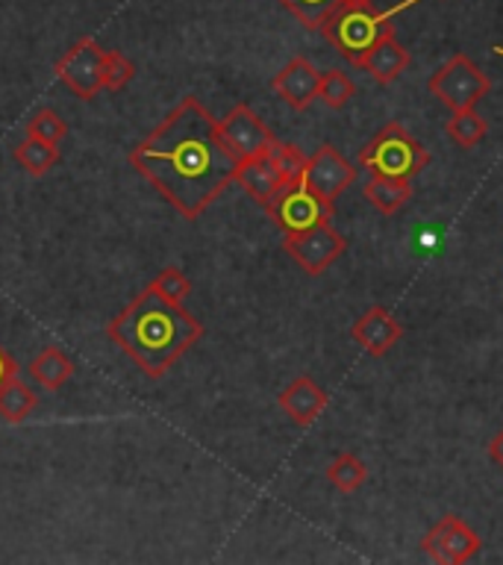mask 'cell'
<instances>
[{
    "instance_id": "14",
    "label": "cell",
    "mask_w": 503,
    "mask_h": 565,
    "mask_svg": "<svg viewBox=\"0 0 503 565\" xmlns=\"http://www.w3.org/2000/svg\"><path fill=\"white\" fill-rule=\"evenodd\" d=\"M404 335V327L397 324L386 307H371L365 316L351 327V339L371 356H383L388 348H395Z\"/></svg>"
},
{
    "instance_id": "11",
    "label": "cell",
    "mask_w": 503,
    "mask_h": 565,
    "mask_svg": "<svg viewBox=\"0 0 503 565\" xmlns=\"http://www.w3.org/2000/svg\"><path fill=\"white\" fill-rule=\"evenodd\" d=\"M480 547H483L480 536L459 515H441L432 524L430 533L421 539L424 554L445 565L468 563V559H474L480 554Z\"/></svg>"
},
{
    "instance_id": "4",
    "label": "cell",
    "mask_w": 503,
    "mask_h": 565,
    "mask_svg": "<svg viewBox=\"0 0 503 565\" xmlns=\"http://www.w3.org/2000/svg\"><path fill=\"white\" fill-rule=\"evenodd\" d=\"M303 168H307V157L295 145L277 141L268 153H259L254 159H242L236 166V180L233 183L242 185L263 210H268V203L286 185L303 177Z\"/></svg>"
},
{
    "instance_id": "7",
    "label": "cell",
    "mask_w": 503,
    "mask_h": 565,
    "mask_svg": "<svg viewBox=\"0 0 503 565\" xmlns=\"http://www.w3.org/2000/svg\"><path fill=\"white\" fill-rule=\"evenodd\" d=\"M268 215L274 218V224L289 236V233H300V230L315 227V224H324V221L333 218V203L318 198L303 177L289 183L282 189L271 203H268Z\"/></svg>"
},
{
    "instance_id": "2",
    "label": "cell",
    "mask_w": 503,
    "mask_h": 565,
    "mask_svg": "<svg viewBox=\"0 0 503 565\" xmlns=\"http://www.w3.org/2000/svg\"><path fill=\"white\" fill-rule=\"evenodd\" d=\"M106 335L139 365L148 377H162L194 342H201L203 324L183 309L171 303L153 286H145L141 295L127 303L109 321Z\"/></svg>"
},
{
    "instance_id": "20",
    "label": "cell",
    "mask_w": 503,
    "mask_h": 565,
    "mask_svg": "<svg viewBox=\"0 0 503 565\" xmlns=\"http://www.w3.org/2000/svg\"><path fill=\"white\" fill-rule=\"evenodd\" d=\"M35 406H39V397L26 383L21 380H7L3 386H0V418L9 424H21L26 415L33 413Z\"/></svg>"
},
{
    "instance_id": "25",
    "label": "cell",
    "mask_w": 503,
    "mask_h": 565,
    "mask_svg": "<svg viewBox=\"0 0 503 565\" xmlns=\"http://www.w3.org/2000/svg\"><path fill=\"white\" fill-rule=\"evenodd\" d=\"M65 121H62V115L51 106H44L39 113L30 115V121H26V136H35V139L51 141V145H60L65 139Z\"/></svg>"
},
{
    "instance_id": "6",
    "label": "cell",
    "mask_w": 503,
    "mask_h": 565,
    "mask_svg": "<svg viewBox=\"0 0 503 565\" xmlns=\"http://www.w3.org/2000/svg\"><path fill=\"white\" fill-rule=\"evenodd\" d=\"M427 88H430L432 97H439L441 104L448 106L450 113H459V109H474V106L492 92V79L477 68L474 62H471V56H465V53H453V56L427 79Z\"/></svg>"
},
{
    "instance_id": "16",
    "label": "cell",
    "mask_w": 503,
    "mask_h": 565,
    "mask_svg": "<svg viewBox=\"0 0 503 565\" xmlns=\"http://www.w3.org/2000/svg\"><path fill=\"white\" fill-rule=\"evenodd\" d=\"M406 65H409V53H406L404 44L397 42L395 33H388L362 56L356 68H365L377 83L388 86V83H395L404 74Z\"/></svg>"
},
{
    "instance_id": "10",
    "label": "cell",
    "mask_w": 503,
    "mask_h": 565,
    "mask_svg": "<svg viewBox=\"0 0 503 565\" xmlns=\"http://www.w3.org/2000/svg\"><path fill=\"white\" fill-rule=\"evenodd\" d=\"M218 136L221 145L236 157V162H242V159H254L259 157V153H268V150L280 141L247 104L233 106V109L221 118Z\"/></svg>"
},
{
    "instance_id": "8",
    "label": "cell",
    "mask_w": 503,
    "mask_h": 565,
    "mask_svg": "<svg viewBox=\"0 0 503 565\" xmlns=\"http://www.w3.org/2000/svg\"><path fill=\"white\" fill-rule=\"evenodd\" d=\"M56 77L79 100H92L100 95L104 92V47L92 35L77 39L71 44V51H65V56L56 62Z\"/></svg>"
},
{
    "instance_id": "29",
    "label": "cell",
    "mask_w": 503,
    "mask_h": 565,
    "mask_svg": "<svg viewBox=\"0 0 503 565\" xmlns=\"http://www.w3.org/2000/svg\"><path fill=\"white\" fill-rule=\"evenodd\" d=\"M489 457H492L494 466L503 468V430L494 433L492 441H489Z\"/></svg>"
},
{
    "instance_id": "13",
    "label": "cell",
    "mask_w": 503,
    "mask_h": 565,
    "mask_svg": "<svg viewBox=\"0 0 503 565\" xmlns=\"http://www.w3.org/2000/svg\"><path fill=\"white\" fill-rule=\"evenodd\" d=\"M318 79H321V71L307 60V56H295L291 62H286L271 79V88L277 95L291 106V109H307L312 100L318 97Z\"/></svg>"
},
{
    "instance_id": "1",
    "label": "cell",
    "mask_w": 503,
    "mask_h": 565,
    "mask_svg": "<svg viewBox=\"0 0 503 565\" xmlns=\"http://www.w3.org/2000/svg\"><path fill=\"white\" fill-rule=\"evenodd\" d=\"M130 162L189 221L236 180L238 166L221 145L218 118L192 95L130 150Z\"/></svg>"
},
{
    "instance_id": "24",
    "label": "cell",
    "mask_w": 503,
    "mask_h": 565,
    "mask_svg": "<svg viewBox=\"0 0 503 565\" xmlns=\"http://www.w3.org/2000/svg\"><path fill=\"white\" fill-rule=\"evenodd\" d=\"M291 15L298 18L307 30H321L327 18L333 15L335 0H280Z\"/></svg>"
},
{
    "instance_id": "5",
    "label": "cell",
    "mask_w": 503,
    "mask_h": 565,
    "mask_svg": "<svg viewBox=\"0 0 503 565\" xmlns=\"http://www.w3.org/2000/svg\"><path fill=\"white\" fill-rule=\"evenodd\" d=\"M360 166L368 168L371 174L413 180L430 166V153L404 130V124L392 121L360 150Z\"/></svg>"
},
{
    "instance_id": "9",
    "label": "cell",
    "mask_w": 503,
    "mask_h": 565,
    "mask_svg": "<svg viewBox=\"0 0 503 565\" xmlns=\"http://www.w3.org/2000/svg\"><path fill=\"white\" fill-rule=\"evenodd\" d=\"M282 247L307 274H324L347 250V238L330 221H324L300 233H289L282 238Z\"/></svg>"
},
{
    "instance_id": "28",
    "label": "cell",
    "mask_w": 503,
    "mask_h": 565,
    "mask_svg": "<svg viewBox=\"0 0 503 565\" xmlns=\"http://www.w3.org/2000/svg\"><path fill=\"white\" fill-rule=\"evenodd\" d=\"M18 374V362L9 356L7 348H0V386L7 383V380H12Z\"/></svg>"
},
{
    "instance_id": "27",
    "label": "cell",
    "mask_w": 503,
    "mask_h": 565,
    "mask_svg": "<svg viewBox=\"0 0 503 565\" xmlns=\"http://www.w3.org/2000/svg\"><path fill=\"white\" fill-rule=\"evenodd\" d=\"M132 77H136V65L121 51H104V88L121 92Z\"/></svg>"
},
{
    "instance_id": "17",
    "label": "cell",
    "mask_w": 503,
    "mask_h": 565,
    "mask_svg": "<svg viewBox=\"0 0 503 565\" xmlns=\"http://www.w3.org/2000/svg\"><path fill=\"white\" fill-rule=\"evenodd\" d=\"M30 377L44 388V392H56L74 377V362L62 348L51 344V348H44L33 362H30Z\"/></svg>"
},
{
    "instance_id": "3",
    "label": "cell",
    "mask_w": 503,
    "mask_h": 565,
    "mask_svg": "<svg viewBox=\"0 0 503 565\" xmlns=\"http://www.w3.org/2000/svg\"><path fill=\"white\" fill-rule=\"evenodd\" d=\"M421 0H400L397 7L377 12L374 7L368 9H333V15L321 24L324 39L335 47V53H342L351 65H360V60L383 39V35L395 33L392 21L400 15L404 9L415 7Z\"/></svg>"
},
{
    "instance_id": "30",
    "label": "cell",
    "mask_w": 503,
    "mask_h": 565,
    "mask_svg": "<svg viewBox=\"0 0 503 565\" xmlns=\"http://www.w3.org/2000/svg\"><path fill=\"white\" fill-rule=\"evenodd\" d=\"M374 0H335V9H368Z\"/></svg>"
},
{
    "instance_id": "26",
    "label": "cell",
    "mask_w": 503,
    "mask_h": 565,
    "mask_svg": "<svg viewBox=\"0 0 503 565\" xmlns=\"http://www.w3.org/2000/svg\"><path fill=\"white\" fill-rule=\"evenodd\" d=\"M150 286H153L162 298L171 300V303H185V298L192 295V280H189L183 274V268H176V265L162 268V271L157 274V280L150 282Z\"/></svg>"
},
{
    "instance_id": "12",
    "label": "cell",
    "mask_w": 503,
    "mask_h": 565,
    "mask_svg": "<svg viewBox=\"0 0 503 565\" xmlns=\"http://www.w3.org/2000/svg\"><path fill=\"white\" fill-rule=\"evenodd\" d=\"M356 180V168L353 162L339 153L333 145H321V148L307 159V168H303V183L324 201L333 203L344 189H351V183Z\"/></svg>"
},
{
    "instance_id": "21",
    "label": "cell",
    "mask_w": 503,
    "mask_h": 565,
    "mask_svg": "<svg viewBox=\"0 0 503 565\" xmlns=\"http://www.w3.org/2000/svg\"><path fill=\"white\" fill-rule=\"evenodd\" d=\"M445 132H448V139L453 145H459V148H474V145H480L485 139L489 124H485V118L477 109H459L445 124Z\"/></svg>"
},
{
    "instance_id": "22",
    "label": "cell",
    "mask_w": 503,
    "mask_h": 565,
    "mask_svg": "<svg viewBox=\"0 0 503 565\" xmlns=\"http://www.w3.org/2000/svg\"><path fill=\"white\" fill-rule=\"evenodd\" d=\"M324 475L339 492L353 494L365 480H368V468H365V462H362L356 454H339V457L327 466Z\"/></svg>"
},
{
    "instance_id": "23",
    "label": "cell",
    "mask_w": 503,
    "mask_h": 565,
    "mask_svg": "<svg viewBox=\"0 0 503 565\" xmlns=\"http://www.w3.org/2000/svg\"><path fill=\"white\" fill-rule=\"evenodd\" d=\"M356 95V86L353 79L339 68L321 71V79H318V97L324 100L330 109H342V106L351 104V97Z\"/></svg>"
},
{
    "instance_id": "15",
    "label": "cell",
    "mask_w": 503,
    "mask_h": 565,
    "mask_svg": "<svg viewBox=\"0 0 503 565\" xmlns=\"http://www.w3.org/2000/svg\"><path fill=\"white\" fill-rule=\"evenodd\" d=\"M327 401H330L327 392L312 377H295L277 397L282 413L289 415L298 427H309V424L315 422L318 415L324 413Z\"/></svg>"
},
{
    "instance_id": "19",
    "label": "cell",
    "mask_w": 503,
    "mask_h": 565,
    "mask_svg": "<svg viewBox=\"0 0 503 565\" xmlns=\"http://www.w3.org/2000/svg\"><path fill=\"white\" fill-rule=\"evenodd\" d=\"M12 159L18 162V168H24L26 174L42 177L51 168L60 166V148L51 145V141L35 139V136H24V141L12 150Z\"/></svg>"
},
{
    "instance_id": "18",
    "label": "cell",
    "mask_w": 503,
    "mask_h": 565,
    "mask_svg": "<svg viewBox=\"0 0 503 565\" xmlns=\"http://www.w3.org/2000/svg\"><path fill=\"white\" fill-rule=\"evenodd\" d=\"M365 198H368L383 215H395V212L404 210V203L413 198V180L371 174V180L365 183Z\"/></svg>"
}]
</instances>
